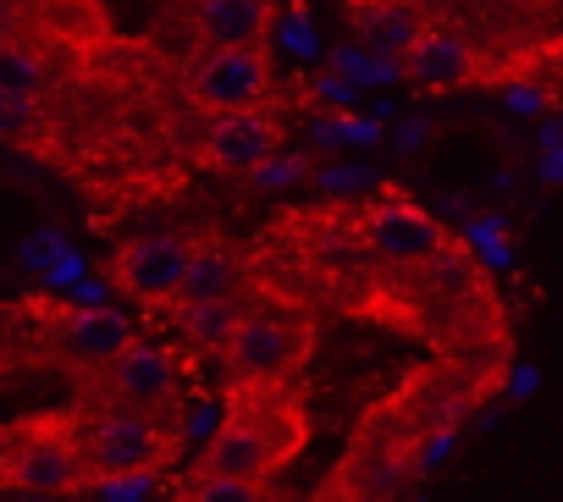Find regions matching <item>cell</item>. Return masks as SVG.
Listing matches in <instances>:
<instances>
[{
	"mask_svg": "<svg viewBox=\"0 0 563 502\" xmlns=\"http://www.w3.org/2000/svg\"><path fill=\"white\" fill-rule=\"evenodd\" d=\"M310 447V403L299 381H243L227 387V414L199 447L188 475L276 480Z\"/></svg>",
	"mask_w": 563,
	"mask_h": 502,
	"instance_id": "6da1fadb",
	"label": "cell"
},
{
	"mask_svg": "<svg viewBox=\"0 0 563 502\" xmlns=\"http://www.w3.org/2000/svg\"><path fill=\"white\" fill-rule=\"evenodd\" d=\"M316 348V321L305 304L294 299H243V315L227 337L221 359V381L243 387V381H299V370L310 365Z\"/></svg>",
	"mask_w": 563,
	"mask_h": 502,
	"instance_id": "7a4b0ae2",
	"label": "cell"
},
{
	"mask_svg": "<svg viewBox=\"0 0 563 502\" xmlns=\"http://www.w3.org/2000/svg\"><path fill=\"white\" fill-rule=\"evenodd\" d=\"M89 453H84V420L73 414H40L0 436V486L7 491H34V497H62L84 491Z\"/></svg>",
	"mask_w": 563,
	"mask_h": 502,
	"instance_id": "3957f363",
	"label": "cell"
},
{
	"mask_svg": "<svg viewBox=\"0 0 563 502\" xmlns=\"http://www.w3.org/2000/svg\"><path fill=\"white\" fill-rule=\"evenodd\" d=\"M84 453H89V475L95 480L155 475L177 453V420L139 414V409H95L84 420Z\"/></svg>",
	"mask_w": 563,
	"mask_h": 502,
	"instance_id": "277c9868",
	"label": "cell"
},
{
	"mask_svg": "<svg viewBox=\"0 0 563 502\" xmlns=\"http://www.w3.org/2000/svg\"><path fill=\"white\" fill-rule=\"evenodd\" d=\"M188 94L210 116L260 105L271 94V51L265 45H205L188 62Z\"/></svg>",
	"mask_w": 563,
	"mask_h": 502,
	"instance_id": "5b68a950",
	"label": "cell"
},
{
	"mask_svg": "<svg viewBox=\"0 0 563 502\" xmlns=\"http://www.w3.org/2000/svg\"><path fill=\"white\" fill-rule=\"evenodd\" d=\"M95 376V403L100 409H139V414H166L177 420V359L161 343H128L111 365L89 370Z\"/></svg>",
	"mask_w": 563,
	"mask_h": 502,
	"instance_id": "8992f818",
	"label": "cell"
},
{
	"mask_svg": "<svg viewBox=\"0 0 563 502\" xmlns=\"http://www.w3.org/2000/svg\"><path fill=\"white\" fill-rule=\"evenodd\" d=\"M360 226H365V248H371V255L398 266V271H437V266H448L459 255V248L448 243V232L420 204H409V199L371 204Z\"/></svg>",
	"mask_w": 563,
	"mask_h": 502,
	"instance_id": "52a82bcc",
	"label": "cell"
},
{
	"mask_svg": "<svg viewBox=\"0 0 563 502\" xmlns=\"http://www.w3.org/2000/svg\"><path fill=\"white\" fill-rule=\"evenodd\" d=\"M188 266H194V237L150 232V237H133V243L117 248L111 282L139 304H172L177 310V299L188 288Z\"/></svg>",
	"mask_w": 563,
	"mask_h": 502,
	"instance_id": "ba28073f",
	"label": "cell"
},
{
	"mask_svg": "<svg viewBox=\"0 0 563 502\" xmlns=\"http://www.w3.org/2000/svg\"><path fill=\"white\" fill-rule=\"evenodd\" d=\"M398 72H404L415 89L453 94V89L481 83L486 62H481V51H475L464 34H453V29H431V23H426V29L415 34V45L398 56Z\"/></svg>",
	"mask_w": 563,
	"mask_h": 502,
	"instance_id": "9c48e42d",
	"label": "cell"
},
{
	"mask_svg": "<svg viewBox=\"0 0 563 502\" xmlns=\"http://www.w3.org/2000/svg\"><path fill=\"white\" fill-rule=\"evenodd\" d=\"M276 149H282V122L260 105L216 116V127L205 138V160L216 171H260Z\"/></svg>",
	"mask_w": 563,
	"mask_h": 502,
	"instance_id": "30bf717a",
	"label": "cell"
},
{
	"mask_svg": "<svg viewBox=\"0 0 563 502\" xmlns=\"http://www.w3.org/2000/svg\"><path fill=\"white\" fill-rule=\"evenodd\" d=\"M133 343V321L122 315V310H73L67 315V326H62V337H56V348L78 365V370H100V365H111L122 348Z\"/></svg>",
	"mask_w": 563,
	"mask_h": 502,
	"instance_id": "8fae6325",
	"label": "cell"
},
{
	"mask_svg": "<svg viewBox=\"0 0 563 502\" xmlns=\"http://www.w3.org/2000/svg\"><path fill=\"white\" fill-rule=\"evenodd\" d=\"M276 29V0H194L199 45H265Z\"/></svg>",
	"mask_w": 563,
	"mask_h": 502,
	"instance_id": "7c38bea8",
	"label": "cell"
},
{
	"mask_svg": "<svg viewBox=\"0 0 563 502\" xmlns=\"http://www.w3.org/2000/svg\"><path fill=\"white\" fill-rule=\"evenodd\" d=\"M426 23H420V12L409 7V0H360L354 7V34L376 51V56H404L409 45H415V34H420Z\"/></svg>",
	"mask_w": 563,
	"mask_h": 502,
	"instance_id": "4fadbf2b",
	"label": "cell"
},
{
	"mask_svg": "<svg viewBox=\"0 0 563 502\" xmlns=\"http://www.w3.org/2000/svg\"><path fill=\"white\" fill-rule=\"evenodd\" d=\"M243 315V299L238 293H216V299H194V304H177V321H183V337L205 354H221L232 326Z\"/></svg>",
	"mask_w": 563,
	"mask_h": 502,
	"instance_id": "5bb4252c",
	"label": "cell"
},
{
	"mask_svg": "<svg viewBox=\"0 0 563 502\" xmlns=\"http://www.w3.org/2000/svg\"><path fill=\"white\" fill-rule=\"evenodd\" d=\"M216 293H232V255L216 237H194V266H188V288H183L177 304L216 299Z\"/></svg>",
	"mask_w": 563,
	"mask_h": 502,
	"instance_id": "9a60e30c",
	"label": "cell"
},
{
	"mask_svg": "<svg viewBox=\"0 0 563 502\" xmlns=\"http://www.w3.org/2000/svg\"><path fill=\"white\" fill-rule=\"evenodd\" d=\"M183 502H294L276 480H232V475H188Z\"/></svg>",
	"mask_w": 563,
	"mask_h": 502,
	"instance_id": "2e32d148",
	"label": "cell"
},
{
	"mask_svg": "<svg viewBox=\"0 0 563 502\" xmlns=\"http://www.w3.org/2000/svg\"><path fill=\"white\" fill-rule=\"evenodd\" d=\"M51 83V67L34 45L23 40H0V89L7 94H40Z\"/></svg>",
	"mask_w": 563,
	"mask_h": 502,
	"instance_id": "e0dca14e",
	"label": "cell"
},
{
	"mask_svg": "<svg viewBox=\"0 0 563 502\" xmlns=\"http://www.w3.org/2000/svg\"><path fill=\"white\" fill-rule=\"evenodd\" d=\"M40 122H45L40 94H7V89H0V138H7V144L34 138V133H40Z\"/></svg>",
	"mask_w": 563,
	"mask_h": 502,
	"instance_id": "ac0fdd59",
	"label": "cell"
},
{
	"mask_svg": "<svg viewBox=\"0 0 563 502\" xmlns=\"http://www.w3.org/2000/svg\"><path fill=\"white\" fill-rule=\"evenodd\" d=\"M0 40H18V7L12 0H0Z\"/></svg>",
	"mask_w": 563,
	"mask_h": 502,
	"instance_id": "d6986e66",
	"label": "cell"
},
{
	"mask_svg": "<svg viewBox=\"0 0 563 502\" xmlns=\"http://www.w3.org/2000/svg\"><path fill=\"white\" fill-rule=\"evenodd\" d=\"M23 502H51V497H34V491H23Z\"/></svg>",
	"mask_w": 563,
	"mask_h": 502,
	"instance_id": "ffe728a7",
	"label": "cell"
}]
</instances>
